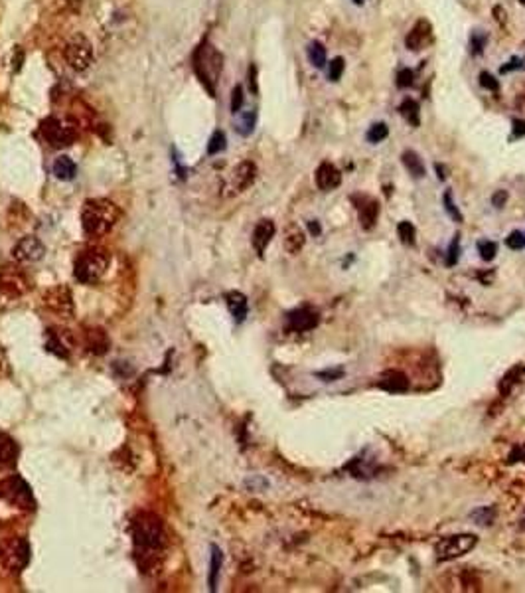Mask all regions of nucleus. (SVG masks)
I'll return each instance as SVG.
<instances>
[{
	"label": "nucleus",
	"instance_id": "obj_43",
	"mask_svg": "<svg viewBox=\"0 0 525 593\" xmlns=\"http://www.w3.org/2000/svg\"><path fill=\"white\" fill-rule=\"evenodd\" d=\"M512 139H519V137H524L525 135V121L524 119H514L512 121Z\"/></svg>",
	"mask_w": 525,
	"mask_h": 593
},
{
	"label": "nucleus",
	"instance_id": "obj_4",
	"mask_svg": "<svg viewBox=\"0 0 525 593\" xmlns=\"http://www.w3.org/2000/svg\"><path fill=\"white\" fill-rule=\"evenodd\" d=\"M109 255L105 252H85L75 262V279L83 285H93L109 269Z\"/></svg>",
	"mask_w": 525,
	"mask_h": 593
},
{
	"label": "nucleus",
	"instance_id": "obj_25",
	"mask_svg": "<svg viewBox=\"0 0 525 593\" xmlns=\"http://www.w3.org/2000/svg\"><path fill=\"white\" fill-rule=\"evenodd\" d=\"M399 113L407 119V123L411 127H419L421 125V117H419V103L415 99H405L399 107Z\"/></svg>",
	"mask_w": 525,
	"mask_h": 593
},
{
	"label": "nucleus",
	"instance_id": "obj_9",
	"mask_svg": "<svg viewBox=\"0 0 525 593\" xmlns=\"http://www.w3.org/2000/svg\"><path fill=\"white\" fill-rule=\"evenodd\" d=\"M63 58L70 63L71 70H87L91 66V61H93V48H91L89 40L83 38V36L71 38L68 42V46H66V50H63Z\"/></svg>",
	"mask_w": 525,
	"mask_h": 593
},
{
	"label": "nucleus",
	"instance_id": "obj_27",
	"mask_svg": "<svg viewBox=\"0 0 525 593\" xmlns=\"http://www.w3.org/2000/svg\"><path fill=\"white\" fill-rule=\"evenodd\" d=\"M524 372H525V366H515L514 370H509V372L504 376V380L500 382V392L504 393V396L505 393L512 392V388H514L515 384L519 382V378L524 376Z\"/></svg>",
	"mask_w": 525,
	"mask_h": 593
},
{
	"label": "nucleus",
	"instance_id": "obj_17",
	"mask_svg": "<svg viewBox=\"0 0 525 593\" xmlns=\"http://www.w3.org/2000/svg\"><path fill=\"white\" fill-rule=\"evenodd\" d=\"M379 388H383V390L391 393H403L409 390V380H407V376L403 372L387 370L379 378Z\"/></svg>",
	"mask_w": 525,
	"mask_h": 593
},
{
	"label": "nucleus",
	"instance_id": "obj_47",
	"mask_svg": "<svg viewBox=\"0 0 525 593\" xmlns=\"http://www.w3.org/2000/svg\"><path fill=\"white\" fill-rule=\"evenodd\" d=\"M519 522H521V524H519V530H525V516L521 518V520H519Z\"/></svg>",
	"mask_w": 525,
	"mask_h": 593
},
{
	"label": "nucleus",
	"instance_id": "obj_19",
	"mask_svg": "<svg viewBox=\"0 0 525 593\" xmlns=\"http://www.w3.org/2000/svg\"><path fill=\"white\" fill-rule=\"evenodd\" d=\"M18 459V445L11 435L0 433V469H11Z\"/></svg>",
	"mask_w": 525,
	"mask_h": 593
},
{
	"label": "nucleus",
	"instance_id": "obj_10",
	"mask_svg": "<svg viewBox=\"0 0 525 593\" xmlns=\"http://www.w3.org/2000/svg\"><path fill=\"white\" fill-rule=\"evenodd\" d=\"M44 253H46V245H44L36 236H26V238H22L20 242L14 245V250H12L14 259L20 263L40 262L42 257H44Z\"/></svg>",
	"mask_w": 525,
	"mask_h": 593
},
{
	"label": "nucleus",
	"instance_id": "obj_7",
	"mask_svg": "<svg viewBox=\"0 0 525 593\" xmlns=\"http://www.w3.org/2000/svg\"><path fill=\"white\" fill-rule=\"evenodd\" d=\"M0 494H2L8 503L18 506L22 511H32V508L36 506L34 496H32L30 484L26 483L22 477H18V475H12V477H8L4 483L0 484Z\"/></svg>",
	"mask_w": 525,
	"mask_h": 593
},
{
	"label": "nucleus",
	"instance_id": "obj_1",
	"mask_svg": "<svg viewBox=\"0 0 525 593\" xmlns=\"http://www.w3.org/2000/svg\"><path fill=\"white\" fill-rule=\"evenodd\" d=\"M119 206L107 198L87 200L81 208V226H83V231L91 238H99V236L109 233L115 228V224L119 221Z\"/></svg>",
	"mask_w": 525,
	"mask_h": 593
},
{
	"label": "nucleus",
	"instance_id": "obj_35",
	"mask_svg": "<svg viewBox=\"0 0 525 593\" xmlns=\"http://www.w3.org/2000/svg\"><path fill=\"white\" fill-rule=\"evenodd\" d=\"M478 252L484 262H492L498 253V243L495 242H478Z\"/></svg>",
	"mask_w": 525,
	"mask_h": 593
},
{
	"label": "nucleus",
	"instance_id": "obj_48",
	"mask_svg": "<svg viewBox=\"0 0 525 593\" xmlns=\"http://www.w3.org/2000/svg\"><path fill=\"white\" fill-rule=\"evenodd\" d=\"M362 2H364V0H356V4H362Z\"/></svg>",
	"mask_w": 525,
	"mask_h": 593
},
{
	"label": "nucleus",
	"instance_id": "obj_39",
	"mask_svg": "<svg viewBox=\"0 0 525 593\" xmlns=\"http://www.w3.org/2000/svg\"><path fill=\"white\" fill-rule=\"evenodd\" d=\"M480 85H482V87H486V90H490V91L500 90V83H498L494 75H490L488 71H482V73H480Z\"/></svg>",
	"mask_w": 525,
	"mask_h": 593
},
{
	"label": "nucleus",
	"instance_id": "obj_14",
	"mask_svg": "<svg viewBox=\"0 0 525 593\" xmlns=\"http://www.w3.org/2000/svg\"><path fill=\"white\" fill-rule=\"evenodd\" d=\"M433 42V26L428 20H419L407 34V48L411 51L425 50L426 46Z\"/></svg>",
	"mask_w": 525,
	"mask_h": 593
},
{
	"label": "nucleus",
	"instance_id": "obj_42",
	"mask_svg": "<svg viewBox=\"0 0 525 593\" xmlns=\"http://www.w3.org/2000/svg\"><path fill=\"white\" fill-rule=\"evenodd\" d=\"M249 90H251V93L253 95H257L259 93V87H257V66L255 63H251L249 66Z\"/></svg>",
	"mask_w": 525,
	"mask_h": 593
},
{
	"label": "nucleus",
	"instance_id": "obj_3",
	"mask_svg": "<svg viewBox=\"0 0 525 593\" xmlns=\"http://www.w3.org/2000/svg\"><path fill=\"white\" fill-rule=\"evenodd\" d=\"M132 534H135L137 546H140L142 550L159 552L164 546V528L154 514H140L135 522Z\"/></svg>",
	"mask_w": 525,
	"mask_h": 593
},
{
	"label": "nucleus",
	"instance_id": "obj_11",
	"mask_svg": "<svg viewBox=\"0 0 525 593\" xmlns=\"http://www.w3.org/2000/svg\"><path fill=\"white\" fill-rule=\"evenodd\" d=\"M255 178H257V166L251 161L239 162L229 176V190L235 192V194L245 192L255 182Z\"/></svg>",
	"mask_w": 525,
	"mask_h": 593
},
{
	"label": "nucleus",
	"instance_id": "obj_45",
	"mask_svg": "<svg viewBox=\"0 0 525 593\" xmlns=\"http://www.w3.org/2000/svg\"><path fill=\"white\" fill-rule=\"evenodd\" d=\"M505 200H507V192L505 190H498L494 196H492V204H494L495 208H502L505 204Z\"/></svg>",
	"mask_w": 525,
	"mask_h": 593
},
{
	"label": "nucleus",
	"instance_id": "obj_5",
	"mask_svg": "<svg viewBox=\"0 0 525 593\" xmlns=\"http://www.w3.org/2000/svg\"><path fill=\"white\" fill-rule=\"evenodd\" d=\"M0 562L8 572H22L30 562V544L26 538H8L0 544Z\"/></svg>",
	"mask_w": 525,
	"mask_h": 593
},
{
	"label": "nucleus",
	"instance_id": "obj_38",
	"mask_svg": "<svg viewBox=\"0 0 525 593\" xmlns=\"http://www.w3.org/2000/svg\"><path fill=\"white\" fill-rule=\"evenodd\" d=\"M413 80H415V73L405 68V70H401L399 73H397V87L407 90V87H411V85H413Z\"/></svg>",
	"mask_w": 525,
	"mask_h": 593
},
{
	"label": "nucleus",
	"instance_id": "obj_30",
	"mask_svg": "<svg viewBox=\"0 0 525 593\" xmlns=\"http://www.w3.org/2000/svg\"><path fill=\"white\" fill-rule=\"evenodd\" d=\"M397 233H399V240L405 243V245H413L415 243V226L411 224V221H401L399 226H397Z\"/></svg>",
	"mask_w": 525,
	"mask_h": 593
},
{
	"label": "nucleus",
	"instance_id": "obj_8",
	"mask_svg": "<svg viewBox=\"0 0 525 593\" xmlns=\"http://www.w3.org/2000/svg\"><path fill=\"white\" fill-rule=\"evenodd\" d=\"M42 135H44L46 142L54 149L70 147L71 142L75 141V129L60 117H48L46 121L42 123Z\"/></svg>",
	"mask_w": 525,
	"mask_h": 593
},
{
	"label": "nucleus",
	"instance_id": "obj_32",
	"mask_svg": "<svg viewBox=\"0 0 525 593\" xmlns=\"http://www.w3.org/2000/svg\"><path fill=\"white\" fill-rule=\"evenodd\" d=\"M443 202H445V210L448 212V216L452 218V220L456 221V224H460V221H464V218H462V214H460V210H458V206L455 204V196H452V192L446 190L445 196H443Z\"/></svg>",
	"mask_w": 525,
	"mask_h": 593
},
{
	"label": "nucleus",
	"instance_id": "obj_34",
	"mask_svg": "<svg viewBox=\"0 0 525 593\" xmlns=\"http://www.w3.org/2000/svg\"><path fill=\"white\" fill-rule=\"evenodd\" d=\"M344 70H346V61H344V58H336V60L330 61L328 78H330L332 81H338L342 75H344Z\"/></svg>",
	"mask_w": 525,
	"mask_h": 593
},
{
	"label": "nucleus",
	"instance_id": "obj_6",
	"mask_svg": "<svg viewBox=\"0 0 525 593\" xmlns=\"http://www.w3.org/2000/svg\"><path fill=\"white\" fill-rule=\"evenodd\" d=\"M476 538L474 534H455V536H446L443 540H438L435 546L436 558L440 562H448V560H456L460 556H464L470 550H474Z\"/></svg>",
	"mask_w": 525,
	"mask_h": 593
},
{
	"label": "nucleus",
	"instance_id": "obj_44",
	"mask_svg": "<svg viewBox=\"0 0 525 593\" xmlns=\"http://www.w3.org/2000/svg\"><path fill=\"white\" fill-rule=\"evenodd\" d=\"M521 68H525L524 60H519V58H514L512 61H507V66H504V68H502V73H507V71H514V70H521Z\"/></svg>",
	"mask_w": 525,
	"mask_h": 593
},
{
	"label": "nucleus",
	"instance_id": "obj_21",
	"mask_svg": "<svg viewBox=\"0 0 525 593\" xmlns=\"http://www.w3.org/2000/svg\"><path fill=\"white\" fill-rule=\"evenodd\" d=\"M51 171H54L58 181L68 182L73 181V176H75V172H78V166H75V162L71 161L70 157H60V159H56Z\"/></svg>",
	"mask_w": 525,
	"mask_h": 593
},
{
	"label": "nucleus",
	"instance_id": "obj_33",
	"mask_svg": "<svg viewBox=\"0 0 525 593\" xmlns=\"http://www.w3.org/2000/svg\"><path fill=\"white\" fill-rule=\"evenodd\" d=\"M458 255H460V236L456 233L450 245H448V252H446V265L455 267L456 262H458Z\"/></svg>",
	"mask_w": 525,
	"mask_h": 593
},
{
	"label": "nucleus",
	"instance_id": "obj_23",
	"mask_svg": "<svg viewBox=\"0 0 525 593\" xmlns=\"http://www.w3.org/2000/svg\"><path fill=\"white\" fill-rule=\"evenodd\" d=\"M401 161H403V164H405V169L409 171V174L413 176V178H423L426 174V169L425 164H423V161H421V157L416 154L415 151H405L403 152V157H401Z\"/></svg>",
	"mask_w": 525,
	"mask_h": 593
},
{
	"label": "nucleus",
	"instance_id": "obj_24",
	"mask_svg": "<svg viewBox=\"0 0 525 593\" xmlns=\"http://www.w3.org/2000/svg\"><path fill=\"white\" fill-rule=\"evenodd\" d=\"M304 245V231L300 230L298 226H290L287 228L285 233V247L288 253H298Z\"/></svg>",
	"mask_w": 525,
	"mask_h": 593
},
{
	"label": "nucleus",
	"instance_id": "obj_29",
	"mask_svg": "<svg viewBox=\"0 0 525 593\" xmlns=\"http://www.w3.org/2000/svg\"><path fill=\"white\" fill-rule=\"evenodd\" d=\"M387 135H389V127H387L385 123H373L369 127V131H367V141L371 142V145H377V142L387 139Z\"/></svg>",
	"mask_w": 525,
	"mask_h": 593
},
{
	"label": "nucleus",
	"instance_id": "obj_20",
	"mask_svg": "<svg viewBox=\"0 0 525 593\" xmlns=\"http://www.w3.org/2000/svg\"><path fill=\"white\" fill-rule=\"evenodd\" d=\"M255 125H257V109L239 111L237 121H235V131L241 137H249L251 133L255 131Z\"/></svg>",
	"mask_w": 525,
	"mask_h": 593
},
{
	"label": "nucleus",
	"instance_id": "obj_41",
	"mask_svg": "<svg viewBox=\"0 0 525 593\" xmlns=\"http://www.w3.org/2000/svg\"><path fill=\"white\" fill-rule=\"evenodd\" d=\"M470 46H472V54H482V50H484L486 46V34H482V32H480V34H474Z\"/></svg>",
	"mask_w": 525,
	"mask_h": 593
},
{
	"label": "nucleus",
	"instance_id": "obj_26",
	"mask_svg": "<svg viewBox=\"0 0 525 593\" xmlns=\"http://www.w3.org/2000/svg\"><path fill=\"white\" fill-rule=\"evenodd\" d=\"M308 60L314 68H324L326 66V48L320 42H312L308 46Z\"/></svg>",
	"mask_w": 525,
	"mask_h": 593
},
{
	"label": "nucleus",
	"instance_id": "obj_15",
	"mask_svg": "<svg viewBox=\"0 0 525 593\" xmlns=\"http://www.w3.org/2000/svg\"><path fill=\"white\" fill-rule=\"evenodd\" d=\"M275 231H277V228H275V221L273 220L257 221V226L253 230V236H251V243H253V250L257 252L259 257H265L268 243L275 238Z\"/></svg>",
	"mask_w": 525,
	"mask_h": 593
},
{
	"label": "nucleus",
	"instance_id": "obj_36",
	"mask_svg": "<svg viewBox=\"0 0 525 593\" xmlns=\"http://www.w3.org/2000/svg\"><path fill=\"white\" fill-rule=\"evenodd\" d=\"M243 103H245L243 87H241V85H235L233 91H231V113L237 115L239 111H241V107H243Z\"/></svg>",
	"mask_w": 525,
	"mask_h": 593
},
{
	"label": "nucleus",
	"instance_id": "obj_13",
	"mask_svg": "<svg viewBox=\"0 0 525 593\" xmlns=\"http://www.w3.org/2000/svg\"><path fill=\"white\" fill-rule=\"evenodd\" d=\"M352 200L356 204L362 228L364 230H373L377 218H379V202L373 200V198H367V196H354Z\"/></svg>",
	"mask_w": 525,
	"mask_h": 593
},
{
	"label": "nucleus",
	"instance_id": "obj_49",
	"mask_svg": "<svg viewBox=\"0 0 525 593\" xmlns=\"http://www.w3.org/2000/svg\"><path fill=\"white\" fill-rule=\"evenodd\" d=\"M71 2H73V0H71Z\"/></svg>",
	"mask_w": 525,
	"mask_h": 593
},
{
	"label": "nucleus",
	"instance_id": "obj_22",
	"mask_svg": "<svg viewBox=\"0 0 525 593\" xmlns=\"http://www.w3.org/2000/svg\"><path fill=\"white\" fill-rule=\"evenodd\" d=\"M221 563H223V554H221V550H219L218 546L214 544V546H211V558H209V577H208L209 592H216V587H218Z\"/></svg>",
	"mask_w": 525,
	"mask_h": 593
},
{
	"label": "nucleus",
	"instance_id": "obj_31",
	"mask_svg": "<svg viewBox=\"0 0 525 593\" xmlns=\"http://www.w3.org/2000/svg\"><path fill=\"white\" fill-rule=\"evenodd\" d=\"M228 147V139H226V133L223 131H216L211 135V139L208 142V154H219L221 151H226Z\"/></svg>",
	"mask_w": 525,
	"mask_h": 593
},
{
	"label": "nucleus",
	"instance_id": "obj_28",
	"mask_svg": "<svg viewBox=\"0 0 525 593\" xmlns=\"http://www.w3.org/2000/svg\"><path fill=\"white\" fill-rule=\"evenodd\" d=\"M470 518L480 526H490L495 520V508L494 506H480L478 511L470 514Z\"/></svg>",
	"mask_w": 525,
	"mask_h": 593
},
{
	"label": "nucleus",
	"instance_id": "obj_46",
	"mask_svg": "<svg viewBox=\"0 0 525 593\" xmlns=\"http://www.w3.org/2000/svg\"><path fill=\"white\" fill-rule=\"evenodd\" d=\"M308 230H310L312 236H320V233H322V226H320V221L312 220V221H308Z\"/></svg>",
	"mask_w": 525,
	"mask_h": 593
},
{
	"label": "nucleus",
	"instance_id": "obj_40",
	"mask_svg": "<svg viewBox=\"0 0 525 593\" xmlns=\"http://www.w3.org/2000/svg\"><path fill=\"white\" fill-rule=\"evenodd\" d=\"M314 376L320 378V380H324V382H334V380H338V378H342V376H344V370H342V368H340V370L332 368V370H322V372H316Z\"/></svg>",
	"mask_w": 525,
	"mask_h": 593
},
{
	"label": "nucleus",
	"instance_id": "obj_2",
	"mask_svg": "<svg viewBox=\"0 0 525 593\" xmlns=\"http://www.w3.org/2000/svg\"><path fill=\"white\" fill-rule=\"evenodd\" d=\"M221 70H223V56L209 42H204L194 54V71L209 95H216V85Z\"/></svg>",
	"mask_w": 525,
	"mask_h": 593
},
{
	"label": "nucleus",
	"instance_id": "obj_18",
	"mask_svg": "<svg viewBox=\"0 0 525 593\" xmlns=\"http://www.w3.org/2000/svg\"><path fill=\"white\" fill-rule=\"evenodd\" d=\"M226 302H228V309L231 312V317L235 319V322H243L247 319L249 312V302L247 297L243 293L239 291H229L226 295Z\"/></svg>",
	"mask_w": 525,
	"mask_h": 593
},
{
	"label": "nucleus",
	"instance_id": "obj_37",
	"mask_svg": "<svg viewBox=\"0 0 525 593\" xmlns=\"http://www.w3.org/2000/svg\"><path fill=\"white\" fill-rule=\"evenodd\" d=\"M505 245H507L509 250H524L525 233H521V231H512V233L507 236V240H505Z\"/></svg>",
	"mask_w": 525,
	"mask_h": 593
},
{
	"label": "nucleus",
	"instance_id": "obj_12",
	"mask_svg": "<svg viewBox=\"0 0 525 593\" xmlns=\"http://www.w3.org/2000/svg\"><path fill=\"white\" fill-rule=\"evenodd\" d=\"M320 317L314 309L310 307H298L287 314V326L295 332H308L316 329Z\"/></svg>",
	"mask_w": 525,
	"mask_h": 593
},
{
	"label": "nucleus",
	"instance_id": "obj_16",
	"mask_svg": "<svg viewBox=\"0 0 525 593\" xmlns=\"http://www.w3.org/2000/svg\"><path fill=\"white\" fill-rule=\"evenodd\" d=\"M342 184V174L332 162H322L316 169V186L320 190L330 192Z\"/></svg>",
	"mask_w": 525,
	"mask_h": 593
}]
</instances>
